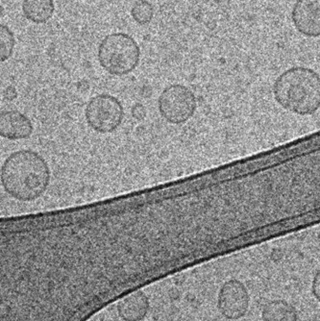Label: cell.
Wrapping results in <instances>:
<instances>
[{
	"label": "cell",
	"mask_w": 320,
	"mask_h": 321,
	"mask_svg": "<svg viewBox=\"0 0 320 321\" xmlns=\"http://www.w3.org/2000/svg\"><path fill=\"white\" fill-rule=\"evenodd\" d=\"M162 117L172 124H182L191 120L197 109V99L191 88L181 84L170 85L158 98Z\"/></svg>",
	"instance_id": "obj_4"
},
{
	"label": "cell",
	"mask_w": 320,
	"mask_h": 321,
	"mask_svg": "<svg viewBox=\"0 0 320 321\" xmlns=\"http://www.w3.org/2000/svg\"><path fill=\"white\" fill-rule=\"evenodd\" d=\"M24 15L29 21L36 25L45 24L54 14L53 0H24Z\"/></svg>",
	"instance_id": "obj_9"
},
{
	"label": "cell",
	"mask_w": 320,
	"mask_h": 321,
	"mask_svg": "<svg viewBox=\"0 0 320 321\" xmlns=\"http://www.w3.org/2000/svg\"><path fill=\"white\" fill-rule=\"evenodd\" d=\"M1 183L16 200L34 201L44 193L50 183L47 161L32 150L12 153L1 168Z\"/></svg>",
	"instance_id": "obj_1"
},
{
	"label": "cell",
	"mask_w": 320,
	"mask_h": 321,
	"mask_svg": "<svg viewBox=\"0 0 320 321\" xmlns=\"http://www.w3.org/2000/svg\"><path fill=\"white\" fill-rule=\"evenodd\" d=\"M272 90L276 102L288 112L312 116L320 109V75L312 68H288L275 80Z\"/></svg>",
	"instance_id": "obj_2"
},
{
	"label": "cell",
	"mask_w": 320,
	"mask_h": 321,
	"mask_svg": "<svg viewBox=\"0 0 320 321\" xmlns=\"http://www.w3.org/2000/svg\"><path fill=\"white\" fill-rule=\"evenodd\" d=\"M250 295L245 285L237 279L225 282L218 293L217 307L225 318L238 320L248 312Z\"/></svg>",
	"instance_id": "obj_6"
},
{
	"label": "cell",
	"mask_w": 320,
	"mask_h": 321,
	"mask_svg": "<svg viewBox=\"0 0 320 321\" xmlns=\"http://www.w3.org/2000/svg\"><path fill=\"white\" fill-rule=\"evenodd\" d=\"M132 114H133V117L136 119V120H142V119H144V117H145V114H146V112H145V109H144V106L142 104H136L133 107V109H132Z\"/></svg>",
	"instance_id": "obj_15"
},
{
	"label": "cell",
	"mask_w": 320,
	"mask_h": 321,
	"mask_svg": "<svg viewBox=\"0 0 320 321\" xmlns=\"http://www.w3.org/2000/svg\"><path fill=\"white\" fill-rule=\"evenodd\" d=\"M148 309V300L143 292H136L121 301L119 305L120 316L126 321L141 320Z\"/></svg>",
	"instance_id": "obj_10"
},
{
	"label": "cell",
	"mask_w": 320,
	"mask_h": 321,
	"mask_svg": "<svg viewBox=\"0 0 320 321\" xmlns=\"http://www.w3.org/2000/svg\"><path fill=\"white\" fill-rule=\"evenodd\" d=\"M312 292L313 296L320 303V268L315 272L312 283Z\"/></svg>",
	"instance_id": "obj_14"
},
{
	"label": "cell",
	"mask_w": 320,
	"mask_h": 321,
	"mask_svg": "<svg viewBox=\"0 0 320 321\" xmlns=\"http://www.w3.org/2000/svg\"><path fill=\"white\" fill-rule=\"evenodd\" d=\"M297 31L306 37H320V0H297L291 13Z\"/></svg>",
	"instance_id": "obj_7"
},
{
	"label": "cell",
	"mask_w": 320,
	"mask_h": 321,
	"mask_svg": "<svg viewBox=\"0 0 320 321\" xmlns=\"http://www.w3.org/2000/svg\"><path fill=\"white\" fill-rule=\"evenodd\" d=\"M262 318L264 321H297L298 312L288 301L277 299L264 306Z\"/></svg>",
	"instance_id": "obj_11"
},
{
	"label": "cell",
	"mask_w": 320,
	"mask_h": 321,
	"mask_svg": "<svg viewBox=\"0 0 320 321\" xmlns=\"http://www.w3.org/2000/svg\"><path fill=\"white\" fill-rule=\"evenodd\" d=\"M34 126L30 119L16 110L2 111L0 114V135L2 137L17 141L29 139Z\"/></svg>",
	"instance_id": "obj_8"
},
{
	"label": "cell",
	"mask_w": 320,
	"mask_h": 321,
	"mask_svg": "<svg viewBox=\"0 0 320 321\" xmlns=\"http://www.w3.org/2000/svg\"><path fill=\"white\" fill-rule=\"evenodd\" d=\"M97 57L100 65L115 76L132 73L140 63L141 49L134 38L125 33H112L101 40Z\"/></svg>",
	"instance_id": "obj_3"
},
{
	"label": "cell",
	"mask_w": 320,
	"mask_h": 321,
	"mask_svg": "<svg viewBox=\"0 0 320 321\" xmlns=\"http://www.w3.org/2000/svg\"><path fill=\"white\" fill-rule=\"evenodd\" d=\"M85 117L90 128L101 134H108L120 127L124 110L117 97L103 94L90 98Z\"/></svg>",
	"instance_id": "obj_5"
},
{
	"label": "cell",
	"mask_w": 320,
	"mask_h": 321,
	"mask_svg": "<svg viewBox=\"0 0 320 321\" xmlns=\"http://www.w3.org/2000/svg\"><path fill=\"white\" fill-rule=\"evenodd\" d=\"M131 15L136 24L147 25L152 20L154 16L152 4L147 0H138L132 7Z\"/></svg>",
	"instance_id": "obj_12"
},
{
	"label": "cell",
	"mask_w": 320,
	"mask_h": 321,
	"mask_svg": "<svg viewBox=\"0 0 320 321\" xmlns=\"http://www.w3.org/2000/svg\"><path fill=\"white\" fill-rule=\"evenodd\" d=\"M0 47H1V61L5 62L12 56L15 48V37L8 26H0Z\"/></svg>",
	"instance_id": "obj_13"
},
{
	"label": "cell",
	"mask_w": 320,
	"mask_h": 321,
	"mask_svg": "<svg viewBox=\"0 0 320 321\" xmlns=\"http://www.w3.org/2000/svg\"><path fill=\"white\" fill-rule=\"evenodd\" d=\"M3 95H4L5 99L11 101V100L16 99V97H17V91H16V88L14 86H9V87L5 88Z\"/></svg>",
	"instance_id": "obj_16"
}]
</instances>
